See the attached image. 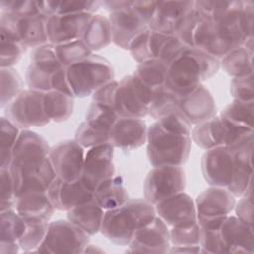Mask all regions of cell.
<instances>
[{"instance_id": "obj_59", "label": "cell", "mask_w": 254, "mask_h": 254, "mask_svg": "<svg viewBox=\"0 0 254 254\" xmlns=\"http://www.w3.org/2000/svg\"><path fill=\"white\" fill-rule=\"evenodd\" d=\"M51 86H52V90L63 92V93H65V94H68V95H71L74 97L71 87L69 85L68 79H67L65 66L61 67L59 70H57L54 73V75L52 77V81H51Z\"/></svg>"}, {"instance_id": "obj_8", "label": "cell", "mask_w": 254, "mask_h": 254, "mask_svg": "<svg viewBox=\"0 0 254 254\" xmlns=\"http://www.w3.org/2000/svg\"><path fill=\"white\" fill-rule=\"evenodd\" d=\"M5 117L22 130L47 125L51 120L45 111L44 92L22 90L5 107Z\"/></svg>"}, {"instance_id": "obj_55", "label": "cell", "mask_w": 254, "mask_h": 254, "mask_svg": "<svg viewBox=\"0 0 254 254\" xmlns=\"http://www.w3.org/2000/svg\"><path fill=\"white\" fill-rule=\"evenodd\" d=\"M188 48L189 47L181 42L176 36L171 35L162 47L157 59L169 66V64L173 63L177 58H179Z\"/></svg>"}, {"instance_id": "obj_60", "label": "cell", "mask_w": 254, "mask_h": 254, "mask_svg": "<svg viewBox=\"0 0 254 254\" xmlns=\"http://www.w3.org/2000/svg\"><path fill=\"white\" fill-rule=\"evenodd\" d=\"M169 252H180V253H199L201 252L200 245H181V246H174L172 245L169 249Z\"/></svg>"}, {"instance_id": "obj_28", "label": "cell", "mask_w": 254, "mask_h": 254, "mask_svg": "<svg viewBox=\"0 0 254 254\" xmlns=\"http://www.w3.org/2000/svg\"><path fill=\"white\" fill-rule=\"evenodd\" d=\"M221 238L226 246L227 253H253L254 235L253 226L227 215L219 227Z\"/></svg>"}, {"instance_id": "obj_58", "label": "cell", "mask_w": 254, "mask_h": 254, "mask_svg": "<svg viewBox=\"0 0 254 254\" xmlns=\"http://www.w3.org/2000/svg\"><path fill=\"white\" fill-rule=\"evenodd\" d=\"M118 85V81L112 80L100 88H98L93 94H92V100L95 102H98L100 104L106 105L108 107H111L113 109L114 104V96L115 91ZM114 110V109H113Z\"/></svg>"}, {"instance_id": "obj_29", "label": "cell", "mask_w": 254, "mask_h": 254, "mask_svg": "<svg viewBox=\"0 0 254 254\" xmlns=\"http://www.w3.org/2000/svg\"><path fill=\"white\" fill-rule=\"evenodd\" d=\"M15 209L26 221H49L56 208L47 192H31L17 197Z\"/></svg>"}, {"instance_id": "obj_14", "label": "cell", "mask_w": 254, "mask_h": 254, "mask_svg": "<svg viewBox=\"0 0 254 254\" xmlns=\"http://www.w3.org/2000/svg\"><path fill=\"white\" fill-rule=\"evenodd\" d=\"M85 151L75 140L59 142L50 149L49 159L60 179L72 182L82 177Z\"/></svg>"}, {"instance_id": "obj_40", "label": "cell", "mask_w": 254, "mask_h": 254, "mask_svg": "<svg viewBox=\"0 0 254 254\" xmlns=\"http://www.w3.org/2000/svg\"><path fill=\"white\" fill-rule=\"evenodd\" d=\"M253 102L234 99L223 108L220 116L236 125L253 129Z\"/></svg>"}, {"instance_id": "obj_1", "label": "cell", "mask_w": 254, "mask_h": 254, "mask_svg": "<svg viewBox=\"0 0 254 254\" xmlns=\"http://www.w3.org/2000/svg\"><path fill=\"white\" fill-rule=\"evenodd\" d=\"M220 67V60L196 48H188L167 69L165 88L180 98L211 78Z\"/></svg>"}, {"instance_id": "obj_33", "label": "cell", "mask_w": 254, "mask_h": 254, "mask_svg": "<svg viewBox=\"0 0 254 254\" xmlns=\"http://www.w3.org/2000/svg\"><path fill=\"white\" fill-rule=\"evenodd\" d=\"M81 40L91 52L106 48L112 42L109 19L100 14L92 15Z\"/></svg>"}, {"instance_id": "obj_39", "label": "cell", "mask_w": 254, "mask_h": 254, "mask_svg": "<svg viewBox=\"0 0 254 254\" xmlns=\"http://www.w3.org/2000/svg\"><path fill=\"white\" fill-rule=\"evenodd\" d=\"M0 218V241L18 242L26 229V221L24 218L16 209L1 211Z\"/></svg>"}, {"instance_id": "obj_6", "label": "cell", "mask_w": 254, "mask_h": 254, "mask_svg": "<svg viewBox=\"0 0 254 254\" xmlns=\"http://www.w3.org/2000/svg\"><path fill=\"white\" fill-rule=\"evenodd\" d=\"M102 6L110 12L112 43L123 50H129L131 42L149 28L133 8V1H103Z\"/></svg>"}, {"instance_id": "obj_35", "label": "cell", "mask_w": 254, "mask_h": 254, "mask_svg": "<svg viewBox=\"0 0 254 254\" xmlns=\"http://www.w3.org/2000/svg\"><path fill=\"white\" fill-rule=\"evenodd\" d=\"M74 97L56 90L44 92V107L51 121H66L73 112Z\"/></svg>"}, {"instance_id": "obj_49", "label": "cell", "mask_w": 254, "mask_h": 254, "mask_svg": "<svg viewBox=\"0 0 254 254\" xmlns=\"http://www.w3.org/2000/svg\"><path fill=\"white\" fill-rule=\"evenodd\" d=\"M200 226L196 222L185 225L174 226L170 229V241L174 246L181 245H196L199 244Z\"/></svg>"}, {"instance_id": "obj_51", "label": "cell", "mask_w": 254, "mask_h": 254, "mask_svg": "<svg viewBox=\"0 0 254 254\" xmlns=\"http://www.w3.org/2000/svg\"><path fill=\"white\" fill-rule=\"evenodd\" d=\"M1 13H9L17 17H27L42 14L40 10V1L29 0H1Z\"/></svg>"}, {"instance_id": "obj_7", "label": "cell", "mask_w": 254, "mask_h": 254, "mask_svg": "<svg viewBox=\"0 0 254 254\" xmlns=\"http://www.w3.org/2000/svg\"><path fill=\"white\" fill-rule=\"evenodd\" d=\"M252 132L253 129L236 125L219 115L196 124L191 129L190 138L206 151L218 146L231 147Z\"/></svg>"}, {"instance_id": "obj_25", "label": "cell", "mask_w": 254, "mask_h": 254, "mask_svg": "<svg viewBox=\"0 0 254 254\" xmlns=\"http://www.w3.org/2000/svg\"><path fill=\"white\" fill-rule=\"evenodd\" d=\"M179 108L193 125L216 116L217 110L212 94L202 84L190 93L181 97Z\"/></svg>"}, {"instance_id": "obj_38", "label": "cell", "mask_w": 254, "mask_h": 254, "mask_svg": "<svg viewBox=\"0 0 254 254\" xmlns=\"http://www.w3.org/2000/svg\"><path fill=\"white\" fill-rule=\"evenodd\" d=\"M243 1H194V9L203 20L217 21L241 9Z\"/></svg>"}, {"instance_id": "obj_5", "label": "cell", "mask_w": 254, "mask_h": 254, "mask_svg": "<svg viewBox=\"0 0 254 254\" xmlns=\"http://www.w3.org/2000/svg\"><path fill=\"white\" fill-rule=\"evenodd\" d=\"M66 74L74 97L92 95L98 88L114 80L110 62L95 54L66 66Z\"/></svg>"}, {"instance_id": "obj_50", "label": "cell", "mask_w": 254, "mask_h": 254, "mask_svg": "<svg viewBox=\"0 0 254 254\" xmlns=\"http://www.w3.org/2000/svg\"><path fill=\"white\" fill-rule=\"evenodd\" d=\"M201 21L200 15L195 9L189 13L177 26L174 36H176L181 42H183L189 48H194L193 37L197 25Z\"/></svg>"}, {"instance_id": "obj_22", "label": "cell", "mask_w": 254, "mask_h": 254, "mask_svg": "<svg viewBox=\"0 0 254 254\" xmlns=\"http://www.w3.org/2000/svg\"><path fill=\"white\" fill-rule=\"evenodd\" d=\"M91 17L92 14L88 13L50 16L47 21L48 42L60 45L81 39Z\"/></svg>"}, {"instance_id": "obj_13", "label": "cell", "mask_w": 254, "mask_h": 254, "mask_svg": "<svg viewBox=\"0 0 254 254\" xmlns=\"http://www.w3.org/2000/svg\"><path fill=\"white\" fill-rule=\"evenodd\" d=\"M61 67L63 64L55 53L54 45L48 43L34 48L25 75L28 87L41 92L52 90V77Z\"/></svg>"}, {"instance_id": "obj_19", "label": "cell", "mask_w": 254, "mask_h": 254, "mask_svg": "<svg viewBox=\"0 0 254 254\" xmlns=\"http://www.w3.org/2000/svg\"><path fill=\"white\" fill-rule=\"evenodd\" d=\"M113 149L110 144H104L89 148L85 152L81 178L92 190L100 183L114 176Z\"/></svg>"}, {"instance_id": "obj_56", "label": "cell", "mask_w": 254, "mask_h": 254, "mask_svg": "<svg viewBox=\"0 0 254 254\" xmlns=\"http://www.w3.org/2000/svg\"><path fill=\"white\" fill-rule=\"evenodd\" d=\"M241 198L238 202H235L234 210L235 216L241 221L245 222L248 225L253 226V200H252V190H248L244 195L240 196Z\"/></svg>"}, {"instance_id": "obj_4", "label": "cell", "mask_w": 254, "mask_h": 254, "mask_svg": "<svg viewBox=\"0 0 254 254\" xmlns=\"http://www.w3.org/2000/svg\"><path fill=\"white\" fill-rule=\"evenodd\" d=\"M147 157L153 167L183 166L191 150V138L171 133L156 121L147 132Z\"/></svg>"}, {"instance_id": "obj_52", "label": "cell", "mask_w": 254, "mask_h": 254, "mask_svg": "<svg viewBox=\"0 0 254 254\" xmlns=\"http://www.w3.org/2000/svg\"><path fill=\"white\" fill-rule=\"evenodd\" d=\"M0 210L5 211L9 209H15L17 195L15 192L13 178L9 169H0Z\"/></svg>"}, {"instance_id": "obj_12", "label": "cell", "mask_w": 254, "mask_h": 254, "mask_svg": "<svg viewBox=\"0 0 254 254\" xmlns=\"http://www.w3.org/2000/svg\"><path fill=\"white\" fill-rule=\"evenodd\" d=\"M48 16L37 14L27 17H17L9 13H1L0 33L20 40L27 48H36L48 44Z\"/></svg>"}, {"instance_id": "obj_21", "label": "cell", "mask_w": 254, "mask_h": 254, "mask_svg": "<svg viewBox=\"0 0 254 254\" xmlns=\"http://www.w3.org/2000/svg\"><path fill=\"white\" fill-rule=\"evenodd\" d=\"M50 149L48 142L40 134L23 129L13 149L10 169H20L37 165L49 156Z\"/></svg>"}, {"instance_id": "obj_34", "label": "cell", "mask_w": 254, "mask_h": 254, "mask_svg": "<svg viewBox=\"0 0 254 254\" xmlns=\"http://www.w3.org/2000/svg\"><path fill=\"white\" fill-rule=\"evenodd\" d=\"M253 49L242 45L225 55L220 61V65L232 77L253 74Z\"/></svg>"}, {"instance_id": "obj_9", "label": "cell", "mask_w": 254, "mask_h": 254, "mask_svg": "<svg viewBox=\"0 0 254 254\" xmlns=\"http://www.w3.org/2000/svg\"><path fill=\"white\" fill-rule=\"evenodd\" d=\"M89 243V235L69 220L59 219L49 223L43 243L36 252L82 253Z\"/></svg>"}, {"instance_id": "obj_16", "label": "cell", "mask_w": 254, "mask_h": 254, "mask_svg": "<svg viewBox=\"0 0 254 254\" xmlns=\"http://www.w3.org/2000/svg\"><path fill=\"white\" fill-rule=\"evenodd\" d=\"M9 170L13 178L17 197L25 193L47 192L57 177L49 157L34 166Z\"/></svg>"}, {"instance_id": "obj_48", "label": "cell", "mask_w": 254, "mask_h": 254, "mask_svg": "<svg viewBox=\"0 0 254 254\" xmlns=\"http://www.w3.org/2000/svg\"><path fill=\"white\" fill-rule=\"evenodd\" d=\"M157 122L163 129L171 133L190 137L192 124L184 115V113L180 110L179 107L169 112L162 118L158 119Z\"/></svg>"}, {"instance_id": "obj_53", "label": "cell", "mask_w": 254, "mask_h": 254, "mask_svg": "<svg viewBox=\"0 0 254 254\" xmlns=\"http://www.w3.org/2000/svg\"><path fill=\"white\" fill-rule=\"evenodd\" d=\"M219 227H200L199 245L201 253H227L226 246L219 232Z\"/></svg>"}, {"instance_id": "obj_20", "label": "cell", "mask_w": 254, "mask_h": 254, "mask_svg": "<svg viewBox=\"0 0 254 254\" xmlns=\"http://www.w3.org/2000/svg\"><path fill=\"white\" fill-rule=\"evenodd\" d=\"M170 229L168 225L156 215V217L139 228L130 241V252L167 253L171 247Z\"/></svg>"}, {"instance_id": "obj_24", "label": "cell", "mask_w": 254, "mask_h": 254, "mask_svg": "<svg viewBox=\"0 0 254 254\" xmlns=\"http://www.w3.org/2000/svg\"><path fill=\"white\" fill-rule=\"evenodd\" d=\"M147 132L142 118L118 117L109 130V144L122 150L138 149L147 142Z\"/></svg>"}, {"instance_id": "obj_37", "label": "cell", "mask_w": 254, "mask_h": 254, "mask_svg": "<svg viewBox=\"0 0 254 254\" xmlns=\"http://www.w3.org/2000/svg\"><path fill=\"white\" fill-rule=\"evenodd\" d=\"M20 132V128L8 118H0V169H10L13 149Z\"/></svg>"}, {"instance_id": "obj_45", "label": "cell", "mask_w": 254, "mask_h": 254, "mask_svg": "<svg viewBox=\"0 0 254 254\" xmlns=\"http://www.w3.org/2000/svg\"><path fill=\"white\" fill-rule=\"evenodd\" d=\"M0 66L13 67L19 62L23 54L26 52L27 47L18 39L4 33H0Z\"/></svg>"}, {"instance_id": "obj_26", "label": "cell", "mask_w": 254, "mask_h": 254, "mask_svg": "<svg viewBox=\"0 0 254 254\" xmlns=\"http://www.w3.org/2000/svg\"><path fill=\"white\" fill-rule=\"evenodd\" d=\"M235 196L226 188L213 187L198 194L194 203L197 217L227 216L234 209Z\"/></svg>"}, {"instance_id": "obj_47", "label": "cell", "mask_w": 254, "mask_h": 254, "mask_svg": "<svg viewBox=\"0 0 254 254\" xmlns=\"http://www.w3.org/2000/svg\"><path fill=\"white\" fill-rule=\"evenodd\" d=\"M118 117L117 113L111 107L92 100L87 108L85 121L95 127L109 131Z\"/></svg>"}, {"instance_id": "obj_43", "label": "cell", "mask_w": 254, "mask_h": 254, "mask_svg": "<svg viewBox=\"0 0 254 254\" xmlns=\"http://www.w3.org/2000/svg\"><path fill=\"white\" fill-rule=\"evenodd\" d=\"M180 97L165 87L157 90L148 106V115L158 120L179 107Z\"/></svg>"}, {"instance_id": "obj_36", "label": "cell", "mask_w": 254, "mask_h": 254, "mask_svg": "<svg viewBox=\"0 0 254 254\" xmlns=\"http://www.w3.org/2000/svg\"><path fill=\"white\" fill-rule=\"evenodd\" d=\"M168 66L158 59L140 63L133 75L154 93L165 87V79Z\"/></svg>"}, {"instance_id": "obj_30", "label": "cell", "mask_w": 254, "mask_h": 254, "mask_svg": "<svg viewBox=\"0 0 254 254\" xmlns=\"http://www.w3.org/2000/svg\"><path fill=\"white\" fill-rule=\"evenodd\" d=\"M93 199L104 209L116 208L128 200V193L121 176H113L100 183L93 190Z\"/></svg>"}, {"instance_id": "obj_57", "label": "cell", "mask_w": 254, "mask_h": 254, "mask_svg": "<svg viewBox=\"0 0 254 254\" xmlns=\"http://www.w3.org/2000/svg\"><path fill=\"white\" fill-rule=\"evenodd\" d=\"M239 24L246 40L253 38L254 4L252 1H243V8L239 16Z\"/></svg>"}, {"instance_id": "obj_44", "label": "cell", "mask_w": 254, "mask_h": 254, "mask_svg": "<svg viewBox=\"0 0 254 254\" xmlns=\"http://www.w3.org/2000/svg\"><path fill=\"white\" fill-rule=\"evenodd\" d=\"M1 76V107H6L23 89V80L14 67H4Z\"/></svg>"}, {"instance_id": "obj_54", "label": "cell", "mask_w": 254, "mask_h": 254, "mask_svg": "<svg viewBox=\"0 0 254 254\" xmlns=\"http://www.w3.org/2000/svg\"><path fill=\"white\" fill-rule=\"evenodd\" d=\"M230 93L234 99L253 102L254 101V83L253 74L233 77L230 83Z\"/></svg>"}, {"instance_id": "obj_11", "label": "cell", "mask_w": 254, "mask_h": 254, "mask_svg": "<svg viewBox=\"0 0 254 254\" xmlns=\"http://www.w3.org/2000/svg\"><path fill=\"white\" fill-rule=\"evenodd\" d=\"M186 174L182 166H158L151 169L144 182V197L156 205L162 200L184 191Z\"/></svg>"}, {"instance_id": "obj_41", "label": "cell", "mask_w": 254, "mask_h": 254, "mask_svg": "<svg viewBox=\"0 0 254 254\" xmlns=\"http://www.w3.org/2000/svg\"><path fill=\"white\" fill-rule=\"evenodd\" d=\"M55 53L63 66L71 65L92 54L81 39L64 44L54 45Z\"/></svg>"}, {"instance_id": "obj_15", "label": "cell", "mask_w": 254, "mask_h": 254, "mask_svg": "<svg viewBox=\"0 0 254 254\" xmlns=\"http://www.w3.org/2000/svg\"><path fill=\"white\" fill-rule=\"evenodd\" d=\"M233 153V171L228 190L236 197L252 190L253 132L228 147Z\"/></svg>"}, {"instance_id": "obj_18", "label": "cell", "mask_w": 254, "mask_h": 254, "mask_svg": "<svg viewBox=\"0 0 254 254\" xmlns=\"http://www.w3.org/2000/svg\"><path fill=\"white\" fill-rule=\"evenodd\" d=\"M233 171V153L226 146L208 149L201 158L204 180L213 187L226 188L230 185Z\"/></svg>"}, {"instance_id": "obj_17", "label": "cell", "mask_w": 254, "mask_h": 254, "mask_svg": "<svg viewBox=\"0 0 254 254\" xmlns=\"http://www.w3.org/2000/svg\"><path fill=\"white\" fill-rule=\"evenodd\" d=\"M47 194L58 210H70L93 198V190L82 178L67 182L56 177Z\"/></svg>"}, {"instance_id": "obj_3", "label": "cell", "mask_w": 254, "mask_h": 254, "mask_svg": "<svg viewBox=\"0 0 254 254\" xmlns=\"http://www.w3.org/2000/svg\"><path fill=\"white\" fill-rule=\"evenodd\" d=\"M242 8L217 21L201 19L193 37L194 48L222 59L232 50L242 46L246 41L239 24Z\"/></svg>"}, {"instance_id": "obj_23", "label": "cell", "mask_w": 254, "mask_h": 254, "mask_svg": "<svg viewBox=\"0 0 254 254\" xmlns=\"http://www.w3.org/2000/svg\"><path fill=\"white\" fill-rule=\"evenodd\" d=\"M156 214L168 226H185L197 221L194 200L184 191L162 200L155 205Z\"/></svg>"}, {"instance_id": "obj_32", "label": "cell", "mask_w": 254, "mask_h": 254, "mask_svg": "<svg viewBox=\"0 0 254 254\" xmlns=\"http://www.w3.org/2000/svg\"><path fill=\"white\" fill-rule=\"evenodd\" d=\"M101 6L102 2L100 1H40L41 13L48 17L53 15H73L81 13H88L93 15Z\"/></svg>"}, {"instance_id": "obj_42", "label": "cell", "mask_w": 254, "mask_h": 254, "mask_svg": "<svg viewBox=\"0 0 254 254\" xmlns=\"http://www.w3.org/2000/svg\"><path fill=\"white\" fill-rule=\"evenodd\" d=\"M49 223V221H26L25 232L18 241L20 248L25 252L36 251L46 237Z\"/></svg>"}, {"instance_id": "obj_10", "label": "cell", "mask_w": 254, "mask_h": 254, "mask_svg": "<svg viewBox=\"0 0 254 254\" xmlns=\"http://www.w3.org/2000/svg\"><path fill=\"white\" fill-rule=\"evenodd\" d=\"M154 92L142 84L133 74L124 76L115 91L113 109L119 117L143 118Z\"/></svg>"}, {"instance_id": "obj_31", "label": "cell", "mask_w": 254, "mask_h": 254, "mask_svg": "<svg viewBox=\"0 0 254 254\" xmlns=\"http://www.w3.org/2000/svg\"><path fill=\"white\" fill-rule=\"evenodd\" d=\"M104 211L105 210L92 198L68 210L67 219L91 236L100 231Z\"/></svg>"}, {"instance_id": "obj_27", "label": "cell", "mask_w": 254, "mask_h": 254, "mask_svg": "<svg viewBox=\"0 0 254 254\" xmlns=\"http://www.w3.org/2000/svg\"><path fill=\"white\" fill-rule=\"evenodd\" d=\"M194 9V1H157V9L149 28L166 35H174L180 22Z\"/></svg>"}, {"instance_id": "obj_61", "label": "cell", "mask_w": 254, "mask_h": 254, "mask_svg": "<svg viewBox=\"0 0 254 254\" xmlns=\"http://www.w3.org/2000/svg\"><path fill=\"white\" fill-rule=\"evenodd\" d=\"M20 249L18 242H3L0 241V252L2 254H14Z\"/></svg>"}, {"instance_id": "obj_46", "label": "cell", "mask_w": 254, "mask_h": 254, "mask_svg": "<svg viewBox=\"0 0 254 254\" xmlns=\"http://www.w3.org/2000/svg\"><path fill=\"white\" fill-rule=\"evenodd\" d=\"M74 140L84 149L109 144V131L95 127L84 120L78 125Z\"/></svg>"}, {"instance_id": "obj_2", "label": "cell", "mask_w": 254, "mask_h": 254, "mask_svg": "<svg viewBox=\"0 0 254 254\" xmlns=\"http://www.w3.org/2000/svg\"><path fill=\"white\" fill-rule=\"evenodd\" d=\"M155 205L146 199H128L104 211L100 232L111 242L128 245L135 232L156 217Z\"/></svg>"}]
</instances>
